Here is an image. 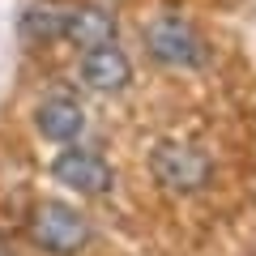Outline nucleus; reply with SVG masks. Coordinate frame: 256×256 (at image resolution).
<instances>
[{
    "mask_svg": "<svg viewBox=\"0 0 256 256\" xmlns=\"http://www.w3.org/2000/svg\"><path fill=\"white\" fill-rule=\"evenodd\" d=\"M52 175H56L60 188L82 192V196H107L111 184H116L111 162L98 150H86L82 141H77V146H60V154H56V162H52Z\"/></svg>",
    "mask_w": 256,
    "mask_h": 256,
    "instance_id": "obj_4",
    "label": "nucleus"
},
{
    "mask_svg": "<svg viewBox=\"0 0 256 256\" xmlns=\"http://www.w3.org/2000/svg\"><path fill=\"white\" fill-rule=\"evenodd\" d=\"M141 43H146V56L158 64V68H180V73H201L210 64V43L188 18H175V13H162L154 18L146 30H141Z\"/></svg>",
    "mask_w": 256,
    "mask_h": 256,
    "instance_id": "obj_1",
    "label": "nucleus"
},
{
    "mask_svg": "<svg viewBox=\"0 0 256 256\" xmlns=\"http://www.w3.org/2000/svg\"><path fill=\"white\" fill-rule=\"evenodd\" d=\"M150 171H154L162 192H171V196H196L214 180V158L205 150L188 146V141H162L150 154Z\"/></svg>",
    "mask_w": 256,
    "mask_h": 256,
    "instance_id": "obj_3",
    "label": "nucleus"
},
{
    "mask_svg": "<svg viewBox=\"0 0 256 256\" xmlns=\"http://www.w3.org/2000/svg\"><path fill=\"white\" fill-rule=\"evenodd\" d=\"M64 38H73L82 52H86V47L116 43V22H111V13L94 9V4H82V9L64 13Z\"/></svg>",
    "mask_w": 256,
    "mask_h": 256,
    "instance_id": "obj_7",
    "label": "nucleus"
},
{
    "mask_svg": "<svg viewBox=\"0 0 256 256\" xmlns=\"http://www.w3.org/2000/svg\"><path fill=\"white\" fill-rule=\"evenodd\" d=\"M30 244L47 256H82L94 244V226L68 201H38L30 210Z\"/></svg>",
    "mask_w": 256,
    "mask_h": 256,
    "instance_id": "obj_2",
    "label": "nucleus"
},
{
    "mask_svg": "<svg viewBox=\"0 0 256 256\" xmlns=\"http://www.w3.org/2000/svg\"><path fill=\"white\" fill-rule=\"evenodd\" d=\"M64 34V13L47 9V4H34V9L22 13V38L30 43H43V38H60Z\"/></svg>",
    "mask_w": 256,
    "mask_h": 256,
    "instance_id": "obj_8",
    "label": "nucleus"
},
{
    "mask_svg": "<svg viewBox=\"0 0 256 256\" xmlns=\"http://www.w3.org/2000/svg\"><path fill=\"white\" fill-rule=\"evenodd\" d=\"M0 256H13V252H9V248H0Z\"/></svg>",
    "mask_w": 256,
    "mask_h": 256,
    "instance_id": "obj_9",
    "label": "nucleus"
},
{
    "mask_svg": "<svg viewBox=\"0 0 256 256\" xmlns=\"http://www.w3.org/2000/svg\"><path fill=\"white\" fill-rule=\"evenodd\" d=\"M34 128L38 137L56 141V146H77L90 128V120H86V107L68 90H47L34 107Z\"/></svg>",
    "mask_w": 256,
    "mask_h": 256,
    "instance_id": "obj_5",
    "label": "nucleus"
},
{
    "mask_svg": "<svg viewBox=\"0 0 256 256\" xmlns=\"http://www.w3.org/2000/svg\"><path fill=\"white\" fill-rule=\"evenodd\" d=\"M77 77H82L86 90L94 94H124L132 82V60H128L124 47L102 43V47H86L82 64H77Z\"/></svg>",
    "mask_w": 256,
    "mask_h": 256,
    "instance_id": "obj_6",
    "label": "nucleus"
}]
</instances>
